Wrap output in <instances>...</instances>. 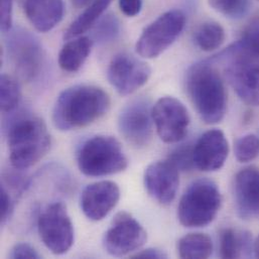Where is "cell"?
<instances>
[{"label":"cell","instance_id":"f1b7e54d","mask_svg":"<svg viewBox=\"0 0 259 259\" xmlns=\"http://www.w3.org/2000/svg\"><path fill=\"white\" fill-rule=\"evenodd\" d=\"M13 212V202L9 191L1 185V204H0V222L4 225L11 217Z\"/></svg>","mask_w":259,"mask_h":259},{"label":"cell","instance_id":"7402d4cb","mask_svg":"<svg viewBox=\"0 0 259 259\" xmlns=\"http://www.w3.org/2000/svg\"><path fill=\"white\" fill-rule=\"evenodd\" d=\"M212 252V239L204 233L187 234L178 242V254L181 258H208Z\"/></svg>","mask_w":259,"mask_h":259},{"label":"cell","instance_id":"9a60e30c","mask_svg":"<svg viewBox=\"0 0 259 259\" xmlns=\"http://www.w3.org/2000/svg\"><path fill=\"white\" fill-rule=\"evenodd\" d=\"M120 190L111 181L97 182L88 185L81 195V209L92 221L103 220L118 204Z\"/></svg>","mask_w":259,"mask_h":259},{"label":"cell","instance_id":"277c9868","mask_svg":"<svg viewBox=\"0 0 259 259\" xmlns=\"http://www.w3.org/2000/svg\"><path fill=\"white\" fill-rule=\"evenodd\" d=\"M9 159L15 169H25L38 162L50 150L51 135L42 119L19 113L7 130Z\"/></svg>","mask_w":259,"mask_h":259},{"label":"cell","instance_id":"ba28073f","mask_svg":"<svg viewBox=\"0 0 259 259\" xmlns=\"http://www.w3.org/2000/svg\"><path fill=\"white\" fill-rule=\"evenodd\" d=\"M6 47L15 70L25 81H35L41 74L46 56L39 40L24 29L7 32Z\"/></svg>","mask_w":259,"mask_h":259},{"label":"cell","instance_id":"603a6c76","mask_svg":"<svg viewBox=\"0 0 259 259\" xmlns=\"http://www.w3.org/2000/svg\"><path fill=\"white\" fill-rule=\"evenodd\" d=\"M226 33L223 26L216 21H206L198 26L194 33L196 46L204 52L219 49L225 41Z\"/></svg>","mask_w":259,"mask_h":259},{"label":"cell","instance_id":"8fae6325","mask_svg":"<svg viewBox=\"0 0 259 259\" xmlns=\"http://www.w3.org/2000/svg\"><path fill=\"white\" fill-rule=\"evenodd\" d=\"M152 117L156 132L165 143L182 141L190 125L186 106L175 97H162L152 106Z\"/></svg>","mask_w":259,"mask_h":259},{"label":"cell","instance_id":"d590c367","mask_svg":"<svg viewBox=\"0 0 259 259\" xmlns=\"http://www.w3.org/2000/svg\"><path fill=\"white\" fill-rule=\"evenodd\" d=\"M253 254L256 258H259V236L254 241V247H253Z\"/></svg>","mask_w":259,"mask_h":259},{"label":"cell","instance_id":"e575fe53","mask_svg":"<svg viewBox=\"0 0 259 259\" xmlns=\"http://www.w3.org/2000/svg\"><path fill=\"white\" fill-rule=\"evenodd\" d=\"M71 1H72L73 5H74L75 7H77V8H83V7L87 6V5H89L90 2L93 1V0H71Z\"/></svg>","mask_w":259,"mask_h":259},{"label":"cell","instance_id":"d6986e66","mask_svg":"<svg viewBox=\"0 0 259 259\" xmlns=\"http://www.w3.org/2000/svg\"><path fill=\"white\" fill-rule=\"evenodd\" d=\"M92 45L93 41L88 36L81 35L69 39L59 54L61 69L68 73L78 72L90 56Z\"/></svg>","mask_w":259,"mask_h":259},{"label":"cell","instance_id":"5bb4252c","mask_svg":"<svg viewBox=\"0 0 259 259\" xmlns=\"http://www.w3.org/2000/svg\"><path fill=\"white\" fill-rule=\"evenodd\" d=\"M180 169L168 159L150 163L144 171V187L148 195L162 206L171 204L177 196Z\"/></svg>","mask_w":259,"mask_h":259},{"label":"cell","instance_id":"30bf717a","mask_svg":"<svg viewBox=\"0 0 259 259\" xmlns=\"http://www.w3.org/2000/svg\"><path fill=\"white\" fill-rule=\"evenodd\" d=\"M150 101L137 98L126 104L118 116V130L123 138L135 147L148 145L153 133Z\"/></svg>","mask_w":259,"mask_h":259},{"label":"cell","instance_id":"5b68a950","mask_svg":"<svg viewBox=\"0 0 259 259\" xmlns=\"http://www.w3.org/2000/svg\"><path fill=\"white\" fill-rule=\"evenodd\" d=\"M222 204L218 186L211 180L193 182L181 198L178 207L180 223L188 228L205 227L217 217Z\"/></svg>","mask_w":259,"mask_h":259},{"label":"cell","instance_id":"1f68e13d","mask_svg":"<svg viewBox=\"0 0 259 259\" xmlns=\"http://www.w3.org/2000/svg\"><path fill=\"white\" fill-rule=\"evenodd\" d=\"M3 183H6L13 191L22 193L28 186V180L18 174V172H9L3 177Z\"/></svg>","mask_w":259,"mask_h":259},{"label":"cell","instance_id":"52a82bcc","mask_svg":"<svg viewBox=\"0 0 259 259\" xmlns=\"http://www.w3.org/2000/svg\"><path fill=\"white\" fill-rule=\"evenodd\" d=\"M186 25L182 10L171 9L148 24L137 39L136 53L145 59H153L167 50L180 36Z\"/></svg>","mask_w":259,"mask_h":259},{"label":"cell","instance_id":"e0dca14e","mask_svg":"<svg viewBox=\"0 0 259 259\" xmlns=\"http://www.w3.org/2000/svg\"><path fill=\"white\" fill-rule=\"evenodd\" d=\"M235 208L241 219L259 215V168L247 166L239 170L233 185Z\"/></svg>","mask_w":259,"mask_h":259},{"label":"cell","instance_id":"484cf974","mask_svg":"<svg viewBox=\"0 0 259 259\" xmlns=\"http://www.w3.org/2000/svg\"><path fill=\"white\" fill-rule=\"evenodd\" d=\"M259 154V138L255 134H246L234 143V155L239 162H249Z\"/></svg>","mask_w":259,"mask_h":259},{"label":"cell","instance_id":"7c38bea8","mask_svg":"<svg viewBox=\"0 0 259 259\" xmlns=\"http://www.w3.org/2000/svg\"><path fill=\"white\" fill-rule=\"evenodd\" d=\"M147 233L141 224L126 212L118 213L104 235L103 245L112 256H125L144 245Z\"/></svg>","mask_w":259,"mask_h":259},{"label":"cell","instance_id":"9c48e42d","mask_svg":"<svg viewBox=\"0 0 259 259\" xmlns=\"http://www.w3.org/2000/svg\"><path fill=\"white\" fill-rule=\"evenodd\" d=\"M37 229L46 247L56 255L67 253L74 244L73 222L61 202L53 203L44 210L37 220Z\"/></svg>","mask_w":259,"mask_h":259},{"label":"cell","instance_id":"3957f363","mask_svg":"<svg viewBox=\"0 0 259 259\" xmlns=\"http://www.w3.org/2000/svg\"><path fill=\"white\" fill-rule=\"evenodd\" d=\"M187 93L201 119L207 124L221 122L227 110V93L223 79L211 63L192 65L186 74Z\"/></svg>","mask_w":259,"mask_h":259},{"label":"cell","instance_id":"ac0fdd59","mask_svg":"<svg viewBox=\"0 0 259 259\" xmlns=\"http://www.w3.org/2000/svg\"><path fill=\"white\" fill-rule=\"evenodd\" d=\"M24 12L28 21L39 32H49L63 19V0H25Z\"/></svg>","mask_w":259,"mask_h":259},{"label":"cell","instance_id":"4fadbf2b","mask_svg":"<svg viewBox=\"0 0 259 259\" xmlns=\"http://www.w3.org/2000/svg\"><path fill=\"white\" fill-rule=\"evenodd\" d=\"M151 75L149 66L136 57L120 53L110 62L107 78L111 86L122 96H127L144 86Z\"/></svg>","mask_w":259,"mask_h":259},{"label":"cell","instance_id":"ffe728a7","mask_svg":"<svg viewBox=\"0 0 259 259\" xmlns=\"http://www.w3.org/2000/svg\"><path fill=\"white\" fill-rule=\"evenodd\" d=\"M254 241L248 231L226 228L220 233V255L222 258L250 257L253 254Z\"/></svg>","mask_w":259,"mask_h":259},{"label":"cell","instance_id":"7a4b0ae2","mask_svg":"<svg viewBox=\"0 0 259 259\" xmlns=\"http://www.w3.org/2000/svg\"><path fill=\"white\" fill-rule=\"evenodd\" d=\"M109 106L110 98L103 89L75 85L58 96L53 108V122L62 131L86 127L105 115Z\"/></svg>","mask_w":259,"mask_h":259},{"label":"cell","instance_id":"836d02e7","mask_svg":"<svg viewBox=\"0 0 259 259\" xmlns=\"http://www.w3.org/2000/svg\"><path fill=\"white\" fill-rule=\"evenodd\" d=\"M131 258L139 259H160L166 258V254L157 248H146L139 252L134 253L131 255Z\"/></svg>","mask_w":259,"mask_h":259},{"label":"cell","instance_id":"2e32d148","mask_svg":"<svg viewBox=\"0 0 259 259\" xmlns=\"http://www.w3.org/2000/svg\"><path fill=\"white\" fill-rule=\"evenodd\" d=\"M229 154V143L222 130H210L203 133L194 144V164L202 171L220 169Z\"/></svg>","mask_w":259,"mask_h":259},{"label":"cell","instance_id":"8992f818","mask_svg":"<svg viewBox=\"0 0 259 259\" xmlns=\"http://www.w3.org/2000/svg\"><path fill=\"white\" fill-rule=\"evenodd\" d=\"M77 161L81 172L88 177L115 175L128 166L120 142L108 135H96L85 141L78 152Z\"/></svg>","mask_w":259,"mask_h":259},{"label":"cell","instance_id":"83f0119b","mask_svg":"<svg viewBox=\"0 0 259 259\" xmlns=\"http://www.w3.org/2000/svg\"><path fill=\"white\" fill-rule=\"evenodd\" d=\"M180 170L192 169L194 164V144L186 143L175 148L167 157Z\"/></svg>","mask_w":259,"mask_h":259},{"label":"cell","instance_id":"4dcf8cb0","mask_svg":"<svg viewBox=\"0 0 259 259\" xmlns=\"http://www.w3.org/2000/svg\"><path fill=\"white\" fill-rule=\"evenodd\" d=\"M9 256L13 259H37L40 257L36 250L27 243L15 244L11 249Z\"/></svg>","mask_w":259,"mask_h":259},{"label":"cell","instance_id":"f546056e","mask_svg":"<svg viewBox=\"0 0 259 259\" xmlns=\"http://www.w3.org/2000/svg\"><path fill=\"white\" fill-rule=\"evenodd\" d=\"M14 0H1V30L7 33L12 29V13Z\"/></svg>","mask_w":259,"mask_h":259},{"label":"cell","instance_id":"cb8c5ba5","mask_svg":"<svg viewBox=\"0 0 259 259\" xmlns=\"http://www.w3.org/2000/svg\"><path fill=\"white\" fill-rule=\"evenodd\" d=\"M21 98L20 87L15 78L10 75L3 74L0 78V106L4 113L13 112Z\"/></svg>","mask_w":259,"mask_h":259},{"label":"cell","instance_id":"d4e9b609","mask_svg":"<svg viewBox=\"0 0 259 259\" xmlns=\"http://www.w3.org/2000/svg\"><path fill=\"white\" fill-rule=\"evenodd\" d=\"M119 32V20L112 13L103 15L93 26V37L99 44H107L115 40Z\"/></svg>","mask_w":259,"mask_h":259},{"label":"cell","instance_id":"6da1fadb","mask_svg":"<svg viewBox=\"0 0 259 259\" xmlns=\"http://www.w3.org/2000/svg\"><path fill=\"white\" fill-rule=\"evenodd\" d=\"M210 61L222 66L229 84L245 104L259 106V21Z\"/></svg>","mask_w":259,"mask_h":259},{"label":"cell","instance_id":"d6a6232c","mask_svg":"<svg viewBox=\"0 0 259 259\" xmlns=\"http://www.w3.org/2000/svg\"><path fill=\"white\" fill-rule=\"evenodd\" d=\"M119 8L126 16H136L141 11L142 0H119Z\"/></svg>","mask_w":259,"mask_h":259},{"label":"cell","instance_id":"4316f807","mask_svg":"<svg viewBox=\"0 0 259 259\" xmlns=\"http://www.w3.org/2000/svg\"><path fill=\"white\" fill-rule=\"evenodd\" d=\"M217 12L230 18H241L248 12L249 0H208Z\"/></svg>","mask_w":259,"mask_h":259},{"label":"cell","instance_id":"44dd1931","mask_svg":"<svg viewBox=\"0 0 259 259\" xmlns=\"http://www.w3.org/2000/svg\"><path fill=\"white\" fill-rule=\"evenodd\" d=\"M112 0H93L80 16H78L65 32V39L69 40L83 35L102 17Z\"/></svg>","mask_w":259,"mask_h":259}]
</instances>
